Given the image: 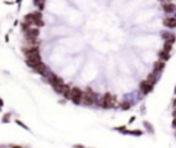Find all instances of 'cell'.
Returning a JSON list of instances; mask_svg holds the SVG:
<instances>
[{
  "instance_id": "1",
  "label": "cell",
  "mask_w": 176,
  "mask_h": 148,
  "mask_svg": "<svg viewBox=\"0 0 176 148\" xmlns=\"http://www.w3.org/2000/svg\"><path fill=\"white\" fill-rule=\"evenodd\" d=\"M101 106L102 108H116V106H117V96L111 95V93H105L103 96H102L101 99Z\"/></svg>"
},
{
  "instance_id": "2",
  "label": "cell",
  "mask_w": 176,
  "mask_h": 148,
  "mask_svg": "<svg viewBox=\"0 0 176 148\" xmlns=\"http://www.w3.org/2000/svg\"><path fill=\"white\" fill-rule=\"evenodd\" d=\"M96 93L92 91L91 88H87L85 92H84V96H83V103L81 104H84V106H92V104H95L96 103Z\"/></svg>"
},
{
  "instance_id": "3",
  "label": "cell",
  "mask_w": 176,
  "mask_h": 148,
  "mask_svg": "<svg viewBox=\"0 0 176 148\" xmlns=\"http://www.w3.org/2000/svg\"><path fill=\"white\" fill-rule=\"evenodd\" d=\"M83 96L84 92L81 91L77 86H72V92H70V100H72L74 104H81L83 103Z\"/></svg>"
},
{
  "instance_id": "4",
  "label": "cell",
  "mask_w": 176,
  "mask_h": 148,
  "mask_svg": "<svg viewBox=\"0 0 176 148\" xmlns=\"http://www.w3.org/2000/svg\"><path fill=\"white\" fill-rule=\"evenodd\" d=\"M22 53L28 59V58H32L35 55H40V51H39V47H36V45H25L22 48Z\"/></svg>"
},
{
  "instance_id": "5",
  "label": "cell",
  "mask_w": 176,
  "mask_h": 148,
  "mask_svg": "<svg viewBox=\"0 0 176 148\" xmlns=\"http://www.w3.org/2000/svg\"><path fill=\"white\" fill-rule=\"evenodd\" d=\"M161 10L164 11L166 15H172V17H176V4L172 3V1L161 3Z\"/></svg>"
},
{
  "instance_id": "6",
  "label": "cell",
  "mask_w": 176,
  "mask_h": 148,
  "mask_svg": "<svg viewBox=\"0 0 176 148\" xmlns=\"http://www.w3.org/2000/svg\"><path fill=\"white\" fill-rule=\"evenodd\" d=\"M139 91H140V93H142L143 96H147L149 93H151V92L154 91V86L149 84L146 80H143V81L139 82Z\"/></svg>"
},
{
  "instance_id": "7",
  "label": "cell",
  "mask_w": 176,
  "mask_h": 148,
  "mask_svg": "<svg viewBox=\"0 0 176 148\" xmlns=\"http://www.w3.org/2000/svg\"><path fill=\"white\" fill-rule=\"evenodd\" d=\"M162 26L166 29H176V17H172V15H168V17L162 18Z\"/></svg>"
},
{
  "instance_id": "8",
  "label": "cell",
  "mask_w": 176,
  "mask_h": 148,
  "mask_svg": "<svg viewBox=\"0 0 176 148\" xmlns=\"http://www.w3.org/2000/svg\"><path fill=\"white\" fill-rule=\"evenodd\" d=\"M25 63H26V66L32 67V69H36V67L39 66L40 63H43V62H41V56H40V55H35V56H32V58H28Z\"/></svg>"
},
{
  "instance_id": "9",
  "label": "cell",
  "mask_w": 176,
  "mask_h": 148,
  "mask_svg": "<svg viewBox=\"0 0 176 148\" xmlns=\"http://www.w3.org/2000/svg\"><path fill=\"white\" fill-rule=\"evenodd\" d=\"M161 39L164 40V41H168V42H171V44H175L176 42V34L173 32H171V30H164V32L161 33Z\"/></svg>"
},
{
  "instance_id": "10",
  "label": "cell",
  "mask_w": 176,
  "mask_h": 148,
  "mask_svg": "<svg viewBox=\"0 0 176 148\" xmlns=\"http://www.w3.org/2000/svg\"><path fill=\"white\" fill-rule=\"evenodd\" d=\"M160 78H161V74H160V73H154V71H151V73H149V74H147V77H146V81H147L150 85L155 86Z\"/></svg>"
},
{
  "instance_id": "11",
  "label": "cell",
  "mask_w": 176,
  "mask_h": 148,
  "mask_svg": "<svg viewBox=\"0 0 176 148\" xmlns=\"http://www.w3.org/2000/svg\"><path fill=\"white\" fill-rule=\"evenodd\" d=\"M165 67H166V62H164V60H155L154 63H153V71L154 73H160L161 74L162 71L165 70Z\"/></svg>"
},
{
  "instance_id": "12",
  "label": "cell",
  "mask_w": 176,
  "mask_h": 148,
  "mask_svg": "<svg viewBox=\"0 0 176 148\" xmlns=\"http://www.w3.org/2000/svg\"><path fill=\"white\" fill-rule=\"evenodd\" d=\"M25 34V39H37L40 34V30L37 26H32V28L29 29L26 33H24Z\"/></svg>"
},
{
  "instance_id": "13",
  "label": "cell",
  "mask_w": 176,
  "mask_h": 148,
  "mask_svg": "<svg viewBox=\"0 0 176 148\" xmlns=\"http://www.w3.org/2000/svg\"><path fill=\"white\" fill-rule=\"evenodd\" d=\"M65 86H66L65 81H63V80L59 77V80L57 81V84L52 85V89H54L57 93H62V92H63V89H65Z\"/></svg>"
},
{
  "instance_id": "14",
  "label": "cell",
  "mask_w": 176,
  "mask_h": 148,
  "mask_svg": "<svg viewBox=\"0 0 176 148\" xmlns=\"http://www.w3.org/2000/svg\"><path fill=\"white\" fill-rule=\"evenodd\" d=\"M36 21H37V18H36V15H35V12H29V14H26L25 17H24V22L32 25V26H35Z\"/></svg>"
},
{
  "instance_id": "15",
  "label": "cell",
  "mask_w": 176,
  "mask_h": 148,
  "mask_svg": "<svg viewBox=\"0 0 176 148\" xmlns=\"http://www.w3.org/2000/svg\"><path fill=\"white\" fill-rule=\"evenodd\" d=\"M157 58L160 60H164V62H168L169 59H171V52H166V51H164V49H160L157 52Z\"/></svg>"
},
{
  "instance_id": "16",
  "label": "cell",
  "mask_w": 176,
  "mask_h": 148,
  "mask_svg": "<svg viewBox=\"0 0 176 148\" xmlns=\"http://www.w3.org/2000/svg\"><path fill=\"white\" fill-rule=\"evenodd\" d=\"M33 70L36 71L37 74H41V75H47V74H46V73H47V67H46V64H44V63H40L39 66H37L36 69H33Z\"/></svg>"
},
{
  "instance_id": "17",
  "label": "cell",
  "mask_w": 176,
  "mask_h": 148,
  "mask_svg": "<svg viewBox=\"0 0 176 148\" xmlns=\"http://www.w3.org/2000/svg\"><path fill=\"white\" fill-rule=\"evenodd\" d=\"M119 107L122 110V111H128V110L132 107V103L128 102V100H124V102H121V103L119 104Z\"/></svg>"
},
{
  "instance_id": "18",
  "label": "cell",
  "mask_w": 176,
  "mask_h": 148,
  "mask_svg": "<svg viewBox=\"0 0 176 148\" xmlns=\"http://www.w3.org/2000/svg\"><path fill=\"white\" fill-rule=\"evenodd\" d=\"M33 4L39 8V11H43L46 7V0H33Z\"/></svg>"
},
{
  "instance_id": "19",
  "label": "cell",
  "mask_w": 176,
  "mask_h": 148,
  "mask_svg": "<svg viewBox=\"0 0 176 148\" xmlns=\"http://www.w3.org/2000/svg\"><path fill=\"white\" fill-rule=\"evenodd\" d=\"M70 92H72V86H70V85H66V86H65V89H63V92H62V95H63L65 100L70 99Z\"/></svg>"
},
{
  "instance_id": "20",
  "label": "cell",
  "mask_w": 176,
  "mask_h": 148,
  "mask_svg": "<svg viewBox=\"0 0 176 148\" xmlns=\"http://www.w3.org/2000/svg\"><path fill=\"white\" fill-rule=\"evenodd\" d=\"M162 49L166 51V52H172L173 44H171V42H168V41H164V44H162Z\"/></svg>"
},
{
  "instance_id": "21",
  "label": "cell",
  "mask_w": 176,
  "mask_h": 148,
  "mask_svg": "<svg viewBox=\"0 0 176 148\" xmlns=\"http://www.w3.org/2000/svg\"><path fill=\"white\" fill-rule=\"evenodd\" d=\"M30 28H32V25L26 23V22H24V21L21 22V30H22L24 33H26V32H28V30H29Z\"/></svg>"
},
{
  "instance_id": "22",
  "label": "cell",
  "mask_w": 176,
  "mask_h": 148,
  "mask_svg": "<svg viewBox=\"0 0 176 148\" xmlns=\"http://www.w3.org/2000/svg\"><path fill=\"white\" fill-rule=\"evenodd\" d=\"M143 126L147 129L150 133H154V127H153V125H151L150 122H147V121H143Z\"/></svg>"
},
{
  "instance_id": "23",
  "label": "cell",
  "mask_w": 176,
  "mask_h": 148,
  "mask_svg": "<svg viewBox=\"0 0 176 148\" xmlns=\"http://www.w3.org/2000/svg\"><path fill=\"white\" fill-rule=\"evenodd\" d=\"M114 130H117V132H120V133H122V134H128V129H127V126H117V127H114Z\"/></svg>"
},
{
  "instance_id": "24",
  "label": "cell",
  "mask_w": 176,
  "mask_h": 148,
  "mask_svg": "<svg viewBox=\"0 0 176 148\" xmlns=\"http://www.w3.org/2000/svg\"><path fill=\"white\" fill-rule=\"evenodd\" d=\"M128 134H132V136H142V134H143V130H130Z\"/></svg>"
},
{
  "instance_id": "25",
  "label": "cell",
  "mask_w": 176,
  "mask_h": 148,
  "mask_svg": "<svg viewBox=\"0 0 176 148\" xmlns=\"http://www.w3.org/2000/svg\"><path fill=\"white\" fill-rule=\"evenodd\" d=\"M15 122L18 123L19 126H22V127H24V129H25V130H30V129H29V127H28V125H25V123L22 122V121H19V119H17V121H15Z\"/></svg>"
},
{
  "instance_id": "26",
  "label": "cell",
  "mask_w": 176,
  "mask_h": 148,
  "mask_svg": "<svg viewBox=\"0 0 176 148\" xmlns=\"http://www.w3.org/2000/svg\"><path fill=\"white\" fill-rule=\"evenodd\" d=\"M10 116H11V114H10V113L4 114V116H3V122H4V123L8 122V121H10Z\"/></svg>"
},
{
  "instance_id": "27",
  "label": "cell",
  "mask_w": 176,
  "mask_h": 148,
  "mask_svg": "<svg viewBox=\"0 0 176 148\" xmlns=\"http://www.w3.org/2000/svg\"><path fill=\"white\" fill-rule=\"evenodd\" d=\"M171 126L173 127V129H176V116H173V119L172 122H171Z\"/></svg>"
},
{
  "instance_id": "28",
  "label": "cell",
  "mask_w": 176,
  "mask_h": 148,
  "mask_svg": "<svg viewBox=\"0 0 176 148\" xmlns=\"http://www.w3.org/2000/svg\"><path fill=\"white\" fill-rule=\"evenodd\" d=\"M172 107H173V110L176 108V97H173V99H172Z\"/></svg>"
},
{
  "instance_id": "29",
  "label": "cell",
  "mask_w": 176,
  "mask_h": 148,
  "mask_svg": "<svg viewBox=\"0 0 176 148\" xmlns=\"http://www.w3.org/2000/svg\"><path fill=\"white\" fill-rule=\"evenodd\" d=\"M135 119H136V116H131V118H130V122H128V123H132V122H135Z\"/></svg>"
},
{
  "instance_id": "30",
  "label": "cell",
  "mask_w": 176,
  "mask_h": 148,
  "mask_svg": "<svg viewBox=\"0 0 176 148\" xmlns=\"http://www.w3.org/2000/svg\"><path fill=\"white\" fill-rule=\"evenodd\" d=\"M73 148H84V145H81V144H74V145H73Z\"/></svg>"
},
{
  "instance_id": "31",
  "label": "cell",
  "mask_w": 176,
  "mask_h": 148,
  "mask_svg": "<svg viewBox=\"0 0 176 148\" xmlns=\"http://www.w3.org/2000/svg\"><path fill=\"white\" fill-rule=\"evenodd\" d=\"M158 1H161V3H166V1H172V0H158Z\"/></svg>"
},
{
  "instance_id": "32",
  "label": "cell",
  "mask_w": 176,
  "mask_h": 148,
  "mask_svg": "<svg viewBox=\"0 0 176 148\" xmlns=\"http://www.w3.org/2000/svg\"><path fill=\"white\" fill-rule=\"evenodd\" d=\"M172 116H176V108L172 111Z\"/></svg>"
},
{
  "instance_id": "33",
  "label": "cell",
  "mask_w": 176,
  "mask_h": 148,
  "mask_svg": "<svg viewBox=\"0 0 176 148\" xmlns=\"http://www.w3.org/2000/svg\"><path fill=\"white\" fill-rule=\"evenodd\" d=\"M11 148H22V147H21V145H13Z\"/></svg>"
},
{
  "instance_id": "34",
  "label": "cell",
  "mask_w": 176,
  "mask_h": 148,
  "mask_svg": "<svg viewBox=\"0 0 176 148\" xmlns=\"http://www.w3.org/2000/svg\"><path fill=\"white\" fill-rule=\"evenodd\" d=\"M3 106V100H1V99H0V107Z\"/></svg>"
},
{
  "instance_id": "35",
  "label": "cell",
  "mask_w": 176,
  "mask_h": 148,
  "mask_svg": "<svg viewBox=\"0 0 176 148\" xmlns=\"http://www.w3.org/2000/svg\"><path fill=\"white\" fill-rule=\"evenodd\" d=\"M173 93H175V96H176V86H175V89H173Z\"/></svg>"
},
{
  "instance_id": "36",
  "label": "cell",
  "mask_w": 176,
  "mask_h": 148,
  "mask_svg": "<svg viewBox=\"0 0 176 148\" xmlns=\"http://www.w3.org/2000/svg\"><path fill=\"white\" fill-rule=\"evenodd\" d=\"M175 136H176V133H175Z\"/></svg>"
}]
</instances>
